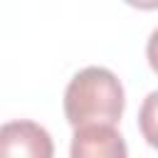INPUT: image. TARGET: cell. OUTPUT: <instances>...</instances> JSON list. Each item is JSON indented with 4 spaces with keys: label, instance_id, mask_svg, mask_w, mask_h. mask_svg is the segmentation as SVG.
Masks as SVG:
<instances>
[{
    "label": "cell",
    "instance_id": "obj_4",
    "mask_svg": "<svg viewBox=\"0 0 158 158\" xmlns=\"http://www.w3.org/2000/svg\"><path fill=\"white\" fill-rule=\"evenodd\" d=\"M138 128L148 146L158 148V91H151L138 111Z\"/></svg>",
    "mask_w": 158,
    "mask_h": 158
},
{
    "label": "cell",
    "instance_id": "obj_6",
    "mask_svg": "<svg viewBox=\"0 0 158 158\" xmlns=\"http://www.w3.org/2000/svg\"><path fill=\"white\" fill-rule=\"evenodd\" d=\"M123 2H128L138 10H158V0H123Z\"/></svg>",
    "mask_w": 158,
    "mask_h": 158
},
{
    "label": "cell",
    "instance_id": "obj_2",
    "mask_svg": "<svg viewBox=\"0 0 158 158\" xmlns=\"http://www.w3.org/2000/svg\"><path fill=\"white\" fill-rule=\"evenodd\" d=\"M126 153L123 136L114 123H84L74 128L72 158H123Z\"/></svg>",
    "mask_w": 158,
    "mask_h": 158
},
{
    "label": "cell",
    "instance_id": "obj_3",
    "mask_svg": "<svg viewBox=\"0 0 158 158\" xmlns=\"http://www.w3.org/2000/svg\"><path fill=\"white\" fill-rule=\"evenodd\" d=\"M0 151L2 156H30V158H49L54 153L49 133L35 121H10L0 131Z\"/></svg>",
    "mask_w": 158,
    "mask_h": 158
},
{
    "label": "cell",
    "instance_id": "obj_5",
    "mask_svg": "<svg viewBox=\"0 0 158 158\" xmlns=\"http://www.w3.org/2000/svg\"><path fill=\"white\" fill-rule=\"evenodd\" d=\"M146 57H148V64H151V69L158 74V27L151 32V37H148V44H146Z\"/></svg>",
    "mask_w": 158,
    "mask_h": 158
},
{
    "label": "cell",
    "instance_id": "obj_1",
    "mask_svg": "<svg viewBox=\"0 0 158 158\" xmlns=\"http://www.w3.org/2000/svg\"><path fill=\"white\" fill-rule=\"evenodd\" d=\"M123 106V86L106 67H86L77 72L64 91V116L74 128L84 123H116Z\"/></svg>",
    "mask_w": 158,
    "mask_h": 158
}]
</instances>
